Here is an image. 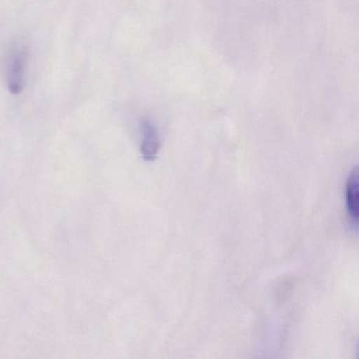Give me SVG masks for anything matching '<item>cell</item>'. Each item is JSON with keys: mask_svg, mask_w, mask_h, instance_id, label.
<instances>
[{"mask_svg": "<svg viewBox=\"0 0 359 359\" xmlns=\"http://www.w3.org/2000/svg\"><path fill=\"white\" fill-rule=\"evenodd\" d=\"M27 50L15 47L11 50L6 66V81L8 89L14 95L20 94L25 88V73H26Z\"/></svg>", "mask_w": 359, "mask_h": 359, "instance_id": "cell-1", "label": "cell"}, {"mask_svg": "<svg viewBox=\"0 0 359 359\" xmlns=\"http://www.w3.org/2000/svg\"><path fill=\"white\" fill-rule=\"evenodd\" d=\"M144 140L142 144V154L144 159L151 161L156 158L159 151V137L156 129L149 121L142 123Z\"/></svg>", "mask_w": 359, "mask_h": 359, "instance_id": "cell-2", "label": "cell"}, {"mask_svg": "<svg viewBox=\"0 0 359 359\" xmlns=\"http://www.w3.org/2000/svg\"><path fill=\"white\" fill-rule=\"evenodd\" d=\"M346 207L353 222L358 219V169L355 168L346 184Z\"/></svg>", "mask_w": 359, "mask_h": 359, "instance_id": "cell-3", "label": "cell"}]
</instances>
